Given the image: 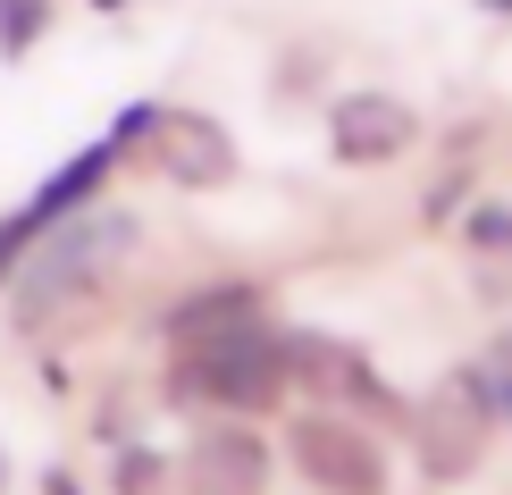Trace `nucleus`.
<instances>
[{
    "label": "nucleus",
    "instance_id": "nucleus-21",
    "mask_svg": "<svg viewBox=\"0 0 512 495\" xmlns=\"http://www.w3.org/2000/svg\"><path fill=\"white\" fill-rule=\"evenodd\" d=\"M93 9H101V17H118V9H126V0H93Z\"/></svg>",
    "mask_w": 512,
    "mask_h": 495
},
{
    "label": "nucleus",
    "instance_id": "nucleus-6",
    "mask_svg": "<svg viewBox=\"0 0 512 495\" xmlns=\"http://www.w3.org/2000/svg\"><path fill=\"white\" fill-rule=\"evenodd\" d=\"M152 160H160V177L177 185V193H219V185H236V143H227V126L210 118V110H168L160 101V118H152Z\"/></svg>",
    "mask_w": 512,
    "mask_h": 495
},
{
    "label": "nucleus",
    "instance_id": "nucleus-4",
    "mask_svg": "<svg viewBox=\"0 0 512 495\" xmlns=\"http://www.w3.org/2000/svg\"><path fill=\"white\" fill-rule=\"evenodd\" d=\"M286 462L311 479V495H395V462L378 445V428L353 412H328V403L286 420Z\"/></svg>",
    "mask_w": 512,
    "mask_h": 495
},
{
    "label": "nucleus",
    "instance_id": "nucleus-17",
    "mask_svg": "<svg viewBox=\"0 0 512 495\" xmlns=\"http://www.w3.org/2000/svg\"><path fill=\"white\" fill-rule=\"evenodd\" d=\"M93 437H101V445H126V437H135V420H126V403H110V395H101V412H93Z\"/></svg>",
    "mask_w": 512,
    "mask_h": 495
},
{
    "label": "nucleus",
    "instance_id": "nucleus-22",
    "mask_svg": "<svg viewBox=\"0 0 512 495\" xmlns=\"http://www.w3.org/2000/svg\"><path fill=\"white\" fill-rule=\"evenodd\" d=\"M0 487H9V445H0Z\"/></svg>",
    "mask_w": 512,
    "mask_h": 495
},
{
    "label": "nucleus",
    "instance_id": "nucleus-5",
    "mask_svg": "<svg viewBox=\"0 0 512 495\" xmlns=\"http://www.w3.org/2000/svg\"><path fill=\"white\" fill-rule=\"evenodd\" d=\"M277 487V454L252 420H219L177 454V495H269Z\"/></svg>",
    "mask_w": 512,
    "mask_h": 495
},
{
    "label": "nucleus",
    "instance_id": "nucleus-7",
    "mask_svg": "<svg viewBox=\"0 0 512 495\" xmlns=\"http://www.w3.org/2000/svg\"><path fill=\"white\" fill-rule=\"evenodd\" d=\"M420 143V110L395 93H336L328 101V152L345 168H387Z\"/></svg>",
    "mask_w": 512,
    "mask_h": 495
},
{
    "label": "nucleus",
    "instance_id": "nucleus-13",
    "mask_svg": "<svg viewBox=\"0 0 512 495\" xmlns=\"http://www.w3.org/2000/svg\"><path fill=\"white\" fill-rule=\"evenodd\" d=\"M51 34V0H0V59H26Z\"/></svg>",
    "mask_w": 512,
    "mask_h": 495
},
{
    "label": "nucleus",
    "instance_id": "nucleus-18",
    "mask_svg": "<svg viewBox=\"0 0 512 495\" xmlns=\"http://www.w3.org/2000/svg\"><path fill=\"white\" fill-rule=\"evenodd\" d=\"M42 495H84V487H76V470H59V462H51V470H42Z\"/></svg>",
    "mask_w": 512,
    "mask_h": 495
},
{
    "label": "nucleus",
    "instance_id": "nucleus-20",
    "mask_svg": "<svg viewBox=\"0 0 512 495\" xmlns=\"http://www.w3.org/2000/svg\"><path fill=\"white\" fill-rule=\"evenodd\" d=\"M479 9H487V17H512V0H479Z\"/></svg>",
    "mask_w": 512,
    "mask_h": 495
},
{
    "label": "nucleus",
    "instance_id": "nucleus-10",
    "mask_svg": "<svg viewBox=\"0 0 512 495\" xmlns=\"http://www.w3.org/2000/svg\"><path fill=\"white\" fill-rule=\"evenodd\" d=\"M110 495H177V462L160 445L126 437V445H110Z\"/></svg>",
    "mask_w": 512,
    "mask_h": 495
},
{
    "label": "nucleus",
    "instance_id": "nucleus-8",
    "mask_svg": "<svg viewBox=\"0 0 512 495\" xmlns=\"http://www.w3.org/2000/svg\"><path fill=\"white\" fill-rule=\"evenodd\" d=\"M403 437H412L420 479H429V487H462V479H471V470L487 462V437H496V428H487V420L471 412V403H462L454 386H445L437 403H412Z\"/></svg>",
    "mask_w": 512,
    "mask_h": 495
},
{
    "label": "nucleus",
    "instance_id": "nucleus-15",
    "mask_svg": "<svg viewBox=\"0 0 512 495\" xmlns=\"http://www.w3.org/2000/svg\"><path fill=\"white\" fill-rule=\"evenodd\" d=\"M471 294H479L487 311L512 303V252H471Z\"/></svg>",
    "mask_w": 512,
    "mask_h": 495
},
{
    "label": "nucleus",
    "instance_id": "nucleus-9",
    "mask_svg": "<svg viewBox=\"0 0 512 495\" xmlns=\"http://www.w3.org/2000/svg\"><path fill=\"white\" fill-rule=\"evenodd\" d=\"M244 319H269V286L261 277H202L194 294L160 311V344H202V336H227Z\"/></svg>",
    "mask_w": 512,
    "mask_h": 495
},
{
    "label": "nucleus",
    "instance_id": "nucleus-2",
    "mask_svg": "<svg viewBox=\"0 0 512 495\" xmlns=\"http://www.w3.org/2000/svg\"><path fill=\"white\" fill-rule=\"evenodd\" d=\"M168 403H210V412L261 420L286 403V344L269 319H244L227 336L202 344H168Z\"/></svg>",
    "mask_w": 512,
    "mask_h": 495
},
{
    "label": "nucleus",
    "instance_id": "nucleus-16",
    "mask_svg": "<svg viewBox=\"0 0 512 495\" xmlns=\"http://www.w3.org/2000/svg\"><path fill=\"white\" fill-rule=\"evenodd\" d=\"M26 252H34V227H26V210H9V219H0V286L17 277V261H26Z\"/></svg>",
    "mask_w": 512,
    "mask_h": 495
},
{
    "label": "nucleus",
    "instance_id": "nucleus-14",
    "mask_svg": "<svg viewBox=\"0 0 512 495\" xmlns=\"http://www.w3.org/2000/svg\"><path fill=\"white\" fill-rule=\"evenodd\" d=\"M462 202H471V160H454V168H445V177H437L429 193H420V227H445Z\"/></svg>",
    "mask_w": 512,
    "mask_h": 495
},
{
    "label": "nucleus",
    "instance_id": "nucleus-1",
    "mask_svg": "<svg viewBox=\"0 0 512 495\" xmlns=\"http://www.w3.org/2000/svg\"><path fill=\"white\" fill-rule=\"evenodd\" d=\"M143 244V219L135 210H118V202H84L68 210L59 227H42L34 235V252L17 261V277L0 294H9V319L17 328H51L59 311H76V303H93V286L110 277V261H126V252Z\"/></svg>",
    "mask_w": 512,
    "mask_h": 495
},
{
    "label": "nucleus",
    "instance_id": "nucleus-12",
    "mask_svg": "<svg viewBox=\"0 0 512 495\" xmlns=\"http://www.w3.org/2000/svg\"><path fill=\"white\" fill-rule=\"evenodd\" d=\"M454 227H462V252H512V202H504V193H479V202H462V210H454Z\"/></svg>",
    "mask_w": 512,
    "mask_h": 495
},
{
    "label": "nucleus",
    "instance_id": "nucleus-11",
    "mask_svg": "<svg viewBox=\"0 0 512 495\" xmlns=\"http://www.w3.org/2000/svg\"><path fill=\"white\" fill-rule=\"evenodd\" d=\"M454 395L471 403V412H479L487 428H512V370H504L496 353H479V361H462V370H454Z\"/></svg>",
    "mask_w": 512,
    "mask_h": 495
},
{
    "label": "nucleus",
    "instance_id": "nucleus-3",
    "mask_svg": "<svg viewBox=\"0 0 512 495\" xmlns=\"http://www.w3.org/2000/svg\"><path fill=\"white\" fill-rule=\"evenodd\" d=\"M277 344H286V386H303L311 403H328V412H353V420H370V428H403V420H412L403 386L378 370L361 344L319 336V328H277Z\"/></svg>",
    "mask_w": 512,
    "mask_h": 495
},
{
    "label": "nucleus",
    "instance_id": "nucleus-19",
    "mask_svg": "<svg viewBox=\"0 0 512 495\" xmlns=\"http://www.w3.org/2000/svg\"><path fill=\"white\" fill-rule=\"evenodd\" d=\"M487 353H496V361H504V370H512V328H496V344H487Z\"/></svg>",
    "mask_w": 512,
    "mask_h": 495
}]
</instances>
